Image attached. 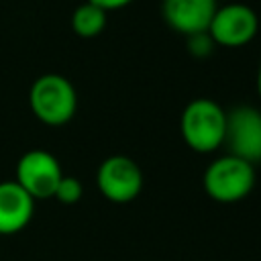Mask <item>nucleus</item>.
<instances>
[{
	"label": "nucleus",
	"instance_id": "1",
	"mask_svg": "<svg viewBox=\"0 0 261 261\" xmlns=\"http://www.w3.org/2000/svg\"><path fill=\"white\" fill-rule=\"evenodd\" d=\"M226 110L212 98H194L179 118L184 143L196 153H212L224 143Z\"/></svg>",
	"mask_w": 261,
	"mask_h": 261
},
{
	"label": "nucleus",
	"instance_id": "2",
	"mask_svg": "<svg viewBox=\"0 0 261 261\" xmlns=\"http://www.w3.org/2000/svg\"><path fill=\"white\" fill-rule=\"evenodd\" d=\"M202 186L208 198L220 204H234L247 198L255 186L253 163L230 153L216 157L202 175Z\"/></svg>",
	"mask_w": 261,
	"mask_h": 261
},
{
	"label": "nucleus",
	"instance_id": "3",
	"mask_svg": "<svg viewBox=\"0 0 261 261\" xmlns=\"http://www.w3.org/2000/svg\"><path fill=\"white\" fill-rule=\"evenodd\" d=\"M33 114L49 126L69 122L77 108V94L73 84L59 73H45L37 77L29 92Z\"/></svg>",
	"mask_w": 261,
	"mask_h": 261
},
{
	"label": "nucleus",
	"instance_id": "4",
	"mask_svg": "<svg viewBox=\"0 0 261 261\" xmlns=\"http://www.w3.org/2000/svg\"><path fill=\"white\" fill-rule=\"evenodd\" d=\"M259 31V18L255 10L243 2H230L216 8L210 24L208 35L212 37L214 45L237 49L255 39Z\"/></svg>",
	"mask_w": 261,
	"mask_h": 261
},
{
	"label": "nucleus",
	"instance_id": "5",
	"mask_svg": "<svg viewBox=\"0 0 261 261\" xmlns=\"http://www.w3.org/2000/svg\"><path fill=\"white\" fill-rule=\"evenodd\" d=\"M96 184L106 200L114 204H126L141 194L143 171L130 157L110 155L100 163L96 171Z\"/></svg>",
	"mask_w": 261,
	"mask_h": 261
},
{
	"label": "nucleus",
	"instance_id": "6",
	"mask_svg": "<svg viewBox=\"0 0 261 261\" xmlns=\"http://www.w3.org/2000/svg\"><path fill=\"white\" fill-rule=\"evenodd\" d=\"M222 145H226L230 155L249 163L261 161V112L249 104L230 108Z\"/></svg>",
	"mask_w": 261,
	"mask_h": 261
},
{
	"label": "nucleus",
	"instance_id": "7",
	"mask_svg": "<svg viewBox=\"0 0 261 261\" xmlns=\"http://www.w3.org/2000/svg\"><path fill=\"white\" fill-rule=\"evenodd\" d=\"M63 177L61 165L49 151L31 149L27 151L16 163V177L14 181L29 192L33 200H47L53 198L59 179Z\"/></svg>",
	"mask_w": 261,
	"mask_h": 261
},
{
	"label": "nucleus",
	"instance_id": "8",
	"mask_svg": "<svg viewBox=\"0 0 261 261\" xmlns=\"http://www.w3.org/2000/svg\"><path fill=\"white\" fill-rule=\"evenodd\" d=\"M218 8L216 0H163L161 14L169 29L188 37L208 31V24Z\"/></svg>",
	"mask_w": 261,
	"mask_h": 261
},
{
	"label": "nucleus",
	"instance_id": "9",
	"mask_svg": "<svg viewBox=\"0 0 261 261\" xmlns=\"http://www.w3.org/2000/svg\"><path fill=\"white\" fill-rule=\"evenodd\" d=\"M35 212V200L14 179L0 181V234H14L27 228Z\"/></svg>",
	"mask_w": 261,
	"mask_h": 261
},
{
	"label": "nucleus",
	"instance_id": "10",
	"mask_svg": "<svg viewBox=\"0 0 261 261\" xmlns=\"http://www.w3.org/2000/svg\"><path fill=\"white\" fill-rule=\"evenodd\" d=\"M104 27H106V12L88 0L80 4L71 14V29L77 37L84 39L98 37L104 31Z\"/></svg>",
	"mask_w": 261,
	"mask_h": 261
},
{
	"label": "nucleus",
	"instance_id": "11",
	"mask_svg": "<svg viewBox=\"0 0 261 261\" xmlns=\"http://www.w3.org/2000/svg\"><path fill=\"white\" fill-rule=\"evenodd\" d=\"M84 194V186L73 175H63L55 188L53 198H57L61 204H75Z\"/></svg>",
	"mask_w": 261,
	"mask_h": 261
},
{
	"label": "nucleus",
	"instance_id": "12",
	"mask_svg": "<svg viewBox=\"0 0 261 261\" xmlns=\"http://www.w3.org/2000/svg\"><path fill=\"white\" fill-rule=\"evenodd\" d=\"M186 47H188V53L196 59H206L212 51H214V41L212 37L208 35V31L204 33H194V35H188L186 37Z\"/></svg>",
	"mask_w": 261,
	"mask_h": 261
},
{
	"label": "nucleus",
	"instance_id": "13",
	"mask_svg": "<svg viewBox=\"0 0 261 261\" xmlns=\"http://www.w3.org/2000/svg\"><path fill=\"white\" fill-rule=\"evenodd\" d=\"M92 4H96L98 8H102L104 12H110V10H120L124 6H128L133 0H88Z\"/></svg>",
	"mask_w": 261,
	"mask_h": 261
},
{
	"label": "nucleus",
	"instance_id": "14",
	"mask_svg": "<svg viewBox=\"0 0 261 261\" xmlns=\"http://www.w3.org/2000/svg\"><path fill=\"white\" fill-rule=\"evenodd\" d=\"M257 94L261 96V61H259V67H257Z\"/></svg>",
	"mask_w": 261,
	"mask_h": 261
}]
</instances>
